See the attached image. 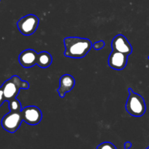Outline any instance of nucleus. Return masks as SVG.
I'll list each match as a JSON object with an SVG mask.
<instances>
[{
  "label": "nucleus",
  "mask_w": 149,
  "mask_h": 149,
  "mask_svg": "<svg viewBox=\"0 0 149 149\" xmlns=\"http://www.w3.org/2000/svg\"><path fill=\"white\" fill-rule=\"evenodd\" d=\"M105 42L104 41H99V42H95L94 44L93 45V47L94 48L95 50H100L102 48H103L105 47Z\"/></svg>",
  "instance_id": "4468645a"
},
{
  "label": "nucleus",
  "mask_w": 149,
  "mask_h": 149,
  "mask_svg": "<svg viewBox=\"0 0 149 149\" xmlns=\"http://www.w3.org/2000/svg\"><path fill=\"white\" fill-rule=\"evenodd\" d=\"M9 109L12 111H18L22 110V106L20 102L17 98L9 101Z\"/></svg>",
  "instance_id": "f8f14e48"
},
{
  "label": "nucleus",
  "mask_w": 149,
  "mask_h": 149,
  "mask_svg": "<svg viewBox=\"0 0 149 149\" xmlns=\"http://www.w3.org/2000/svg\"><path fill=\"white\" fill-rule=\"evenodd\" d=\"M52 62V57L46 51H42L38 53L36 65L42 68H46L51 65Z\"/></svg>",
  "instance_id": "9b49d317"
},
{
  "label": "nucleus",
  "mask_w": 149,
  "mask_h": 149,
  "mask_svg": "<svg viewBox=\"0 0 149 149\" xmlns=\"http://www.w3.org/2000/svg\"><path fill=\"white\" fill-rule=\"evenodd\" d=\"M75 79L70 74H64L60 79V87L58 93L61 98H63L67 93H69L75 86Z\"/></svg>",
  "instance_id": "9d476101"
},
{
  "label": "nucleus",
  "mask_w": 149,
  "mask_h": 149,
  "mask_svg": "<svg viewBox=\"0 0 149 149\" xmlns=\"http://www.w3.org/2000/svg\"><path fill=\"white\" fill-rule=\"evenodd\" d=\"M131 146H132V144H131V143H130V142L125 143V149L130 148V147H131Z\"/></svg>",
  "instance_id": "dca6fc26"
},
{
  "label": "nucleus",
  "mask_w": 149,
  "mask_h": 149,
  "mask_svg": "<svg viewBox=\"0 0 149 149\" xmlns=\"http://www.w3.org/2000/svg\"><path fill=\"white\" fill-rule=\"evenodd\" d=\"M128 91L130 95L125 106L126 111L132 116H142L146 111V106L143 97L141 95L135 93L131 88L128 89Z\"/></svg>",
  "instance_id": "7ed1b4c3"
},
{
  "label": "nucleus",
  "mask_w": 149,
  "mask_h": 149,
  "mask_svg": "<svg viewBox=\"0 0 149 149\" xmlns=\"http://www.w3.org/2000/svg\"><path fill=\"white\" fill-rule=\"evenodd\" d=\"M97 149H116V146L110 142H104L97 147Z\"/></svg>",
  "instance_id": "ddd939ff"
},
{
  "label": "nucleus",
  "mask_w": 149,
  "mask_h": 149,
  "mask_svg": "<svg viewBox=\"0 0 149 149\" xmlns=\"http://www.w3.org/2000/svg\"><path fill=\"white\" fill-rule=\"evenodd\" d=\"M65 50L64 55L71 58H82L90 52L93 47L90 39L68 36L64 39Z\"/></svg>",
  "instance_id": "f257e3e1"
},
{
  "label": "nucleus",
  "mask_w": 149,
  "mask_h": 149,
  "mask_svg": "<svg viewBox=\"0 0 149 149\" xmlns=\"http://www.w3.org/2000/svg\"><path fill=\"white\" fill-rule=\"evenodd\" d=\"M127 61L128 55L113 50L109 55L108 63L109 66L113 69L121 71L125 68L127 64Z\"/></svg>",
  "instance_id": "0eeeda50"
},
{
  "label": "nucleus",
  "mask_w": 149,
  "mask_h": 149,
  "mask_svg": "<svg viewBox=\"0 0 149 149\" xmlns=\"http://www.w3.org/2000/svg\"><path fill=\"white\" fill-rule=\"evenodd\" d=\"M0 1H1V0H0Z\"/></svg>",
  "instance_id": "6ab92c4d"
},
{
  "label": "nucleus",
  "mask_w": 149,
  "mask_h": 149,
  "mask_svg": "<svg viewBox=\"0 0 149 149\" xmlns=\"http://www.w3.org/2000/svg\"><path fill=\"white\" fill-rule=\"evenodd\" d=\"M148 149H149V148H148Z\"/></svg>",
  "instance_id": "a211bd4d"
},
{
  "label": "nucleus",
  "mask_w": 149,
  "mask_h": 149,
  "mask_svg": "<svg viewBox=\"0 0 149 149\" xmlns=\"http://www.w3.org/2000/svg\"><path fill=\"white\" fill-rule=\"evenodd\" d=\"M37 56L38 53L33 49H25L19 55V63L24 68H31L36 64Z\"/></svg>",
  "instance_id": "1a4fd4ad"
},
{
  "label": "nucleus",
  "mask_w": 149,
  "mask_h": 149,
  "mask_svg": "<svg viewBox=\"0 0 149 149\" xmlns=\"http://www.w3.org/2000/svg\"><path fill=\"white\" fill-rule=\"evenodd\" d=\"M39 20L37 16L29 14L21 17L17 21V26L20 33L25 36L32 35L37 29Z\"/></svg>",
  "instance_id": "20e7f679"
},
{
  "label": "nucleus",
  "mask_w": 149,
  "mask_h": 149,
  "mask_svg": "<svg viewBox=\"0 0 149 149\" xmlns=\"http://www.w3.org/2000/svg\"><path fill=\"white\" fill-rule=\"evenodd\" d=\"M23 122L30 125H36L42 121V113L40 109L34 106H29L21 110Z\"/></svg>",
  "instance_id": "423d86ee"
},
{
  "label": "nucleus",
  "mask_w": 149,
  "mask_h": 149,
  "mask_svg": "<svg viewBox=\"0 0 149 149\" xmlns=\"http://www.w3.org/2000/svg\"><path fill=\"white\" fill-rule=\"evenodd\" d=\"M148 60H149V56H148Z\"/></svg>",
  "instance_id": "f3484780"
},
{
  "label": "nucleus",
  "mask_w": 149,
  "mask_h": 149,
  "mask_svg": "<svg viewBox=\"0 0 149 149\" xmlns=\"http://www.w3.org/2000/svg\"><path fill=\"white\" fill-rule=\"evenodd\" d=\"M112 49L122 52L129 56L132 52V45L124 35L118 34L113 39L111 42Z\"/></svg>",
  "instance_id": "6e6552de"
},
{
  "label": "nucleus",
  "mask_w": 149,
  "mask_h": 149,
  "mask_svg": "<svg viewBox=\"0 0 149 149\" xmlns=\"http://www.w3.org/2000/svg\"><path fill=\"white\" fill-rule=\"evenodd\" d=\"M23 118H22L21 111H12L7 113L1 121V125L4 130L10 133L15 132L20 127Z\"/></svg>",
  "instance_id": "39448f33"
},
{
  "label": "nucleus",
  "mask_w": 149,
  "mask_h": 149,
  "mask_svg": "<svg viewBox=\"0 0 149 149\" xmlns=\"http://www.w3.org/2000/svg\"><path fill=\"white\" fill-rule=\"evenodd\" d=\"M4 101H6V100H5V98H4L2 87H0V106L4 103Z\"/></svg>",
  "instance_id": "2eb2a0df"
},
{
  "label": "nucleus",
  "mask_w": 149,
  "mask_h": 149,
  "mask_svg": "<svg viewBox=\"0 0 149 149\" xmlns=\"http://www.w3.org/2000/svg\"><path fill=\"white\" fill-rule=\"evenodd\" d=\"M1 87H2L5 100L9 102L17 97L20 90L29 89V84L26 81H23L20 77L15 75L4 81Z\"/></svg>",
  "instance_id": "f03ea898"
}]
</instances>
